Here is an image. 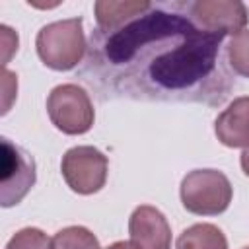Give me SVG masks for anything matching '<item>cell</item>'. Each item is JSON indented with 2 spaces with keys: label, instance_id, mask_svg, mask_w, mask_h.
Returning a JSON list of instances; mask_svg holds the SVG:
<instances>
[{
  "label": "cell",
  "instance_id": "17",
  "mask_svg": "<svg viewBox=\"0 0 249 249\" xmlns=\"http://www.w3.org/2000/svg\"><path fill=\"white\" fill-rule=\"evenodd\" d=\"M239 163H241V169H243V173L249 177V146H247V148H243V152H241V158H239Z\"/></svg>",
  "mask_w": 249,
  "mask_h": 249
},
{
  "label": "cell",
  "instance_id": "5",
  "mask_svg": "<svg viewBox=\"0 0 249 249\" xmlns=\"http://www.w3.org/2000/svg\"><path fill=\"white\" fill-rule=\"evenodd\" d=\"M35 181L37 167L33 156L4 136L0 146V204L4 208L19 204Z\"/></svg>",
  "mask_w": 249,
  "mask_h": 249
},
{
  "label": "cell",
  "instance_id": "1",
  "mask_svg": "<svg viewBox=\"0 0 249 249\" xmlns=\"http://www.w3.org/2000/svg\"><path fill=\"white\" fill-rule=\"evenodd\" d=\"M224 35L200 29L187 2H152L115 31H91L80 76L99 99L222 105L235 80Z\"/></svg>",
  "mask_w": 249,
  "mask_h": 249
},
{
  "label": "cell",
  "instance_id": "19",
  "mask_svg": "<svg viewBox=\"0 0 249 249\" xmlns=\"http://www.w3.org/2000/svg\"><path fill=\"white\" fill-rule=\"evenodd\" d=\"M241 249H249V245H247V247H241Z\"/></svg>",
  "mask_w": 249,
  "mask_h": 249
},
{
  "label": "cell",
  "instance_id": "15",
  "mask_svg": "<svg viewBox=\"0 0 249 249\" xmlns=\"http://www.w3.org/2000/svg\"><path fill=\"white\" fill-rule=\"evenodd\" d=\"M2 91H4V107H2V115H6L10 111L12 99L18 95V76L14 72H10L8 68H2Z\"/></svg>",
  "mask_w": 249,
  "mask_h": 249
},
{
  "label": "cell",
  "instance_id": "10",
  "mask_svg": "<svg viewBox=\"0 0 249 249\" xmlns=\"http://www.w3.org/2000/svg\"><path fill=\"white\" fill-rule=\"evenodd\" d=\"M152 2L148 0H97L93 4L95 14V29L99 31H115L126 25L128 21L142 16L150 10Z\"/></svg>",
  "mask_w": 249,
  "mask_h": 249
},
{
  "label": "cell",
  "instance_id": "3",
  "mask_svg": "<svg viewBox=\"0 0 249 249\" xmlns=\"http://www.w3.org/2000/svg\"><path fill=\"white\" fill-rule=\"evenodd\" d=\"M183 208L196 216H218L228 210L233 187L226 173L218 169H193L179 187Z\"/></svg>",
  "mask_w": 249,
  "mask_h": 249
},
{
  "label": "cell",
  "instance_id": "12",
  "mask_svg": "<svg viewBox=\"0 0 249 249\" xmlns=\"http://www.w3.org/2000/svg\"><path fill=\"white\" fill-rule=\"evenodd\" d=\"M53 249H101L93 231L84 226H68L58 230L51 239Z\"/></svg>",
  "mask_w": 249,
  "mask_h": 249
},
{
  "label": "cell",
  "instance_id": "18",
  "mask_svg": "<svg viewBox=\"0 0 249 249\" xmlns=\"http://www.w3.org/2000/svg\"><path fill=\"white\" fill-rule=\"evenodd\" d=\"M105 249H132V247H130L128 241H115V243H111V245L105 247Z\"/></svg>",
  "mask_w": 249,
  "mask_h": 249
},
{
  "label": "cell",
  "instance_id": "7",
  "mask_svg": "<svg viewBox=\"0 0 249 249\" xmlns=\"http://www.w3.org/2000/svg\"><path fill=\"white\" fill-rule=\"evenodd\" d=\"M191 19L204 31L218 35H237L249 21L247 6L239 0H195L187 2Z\"/></svg>",
  "mask_w": 249,
  "mask_h": 249
},
{
  "label": "cell",
  "instance_id": "2",
  "mask_svg": "<svg viewBox=\"0 0 249 249\" xmlns=\"http://www.w3.org/2000/svg\"><path fill=\"white\" fill-rule=\"evenodd\" d=\"M82 18L58 19L39 29L35 49L41 62L56 72L76 68L88 53V43L82 27Z\"/></svg>",
  "mask_w": 249,
  "mask_h": 249
},
{
  "label": "cell",
  "instance_id": "6",
  "mask_svg": "<svg viewBox=\"0 0 249 249\" xmlns=\"http://www.w3.org/2000/svg\"><path fill=\"white\" fill-rule=\"evenodd\" d=\"M60 171L74 193L93 195L105 187L109 160L93 146H74L62 156Z\"/></svg>",
  "mask_w": 249,
  "mask_h": 249
},
{
  "label": "cell",
  "instance_id": "14",
  "mask_svg": "<svg viewBox=\"0 0 249 249\" xmlns=\"http://www.w3.org/2000/svg\"><path fill=\"white\" fill-rule=\"evenodd\" d=\"M4 249H53L51 239L39 228H21L16 231Z\"/></svg>",
  "mask_w": 249,
  "mask_h": 249
},
{
  "label": "cell",
  "instance_id": "4",
  "mask_svg": "<svg viewBox=\"0 0 249 249\" xmlns=\"http://www.w3.org/2000/svg\"><path fill=\"white\" fill-rule=\"evenodd\" d=\"M51 123L64 134H86L95 121V111L88 91L78 84H60L47 97Z\"/></svg>",
  "mask_w": 249,
  "mask_h": 249
},
{
  "label": "cell",
  "instance_id": "13",
  "mask_svg": "<svg viewBox=\"0 0 249 249\" xmlns=\"http://www.w3.org/2000/svg\"><path fill=\"white\" fill-rule=\"evenodd\" d=\"M224 53L230 70L241 78H249V29L231 35Z\"/></svg>",
  "mask_w": 249,
  "mask_h": 249
},
{
  "label": "cell",
  "instance_id": "16",
  "mask_svg": "<svg viewBox=\"0 0 249 249\" xmlns=\"http://www.w3.org/2000/svg\"><path fill=\"white\" fill-rule=\"evenodd\" d=\"M0 35H2V66L6 68L12 54L18 53V33L8 25H0Z\"/></svg>",
  "mask_w": 249,
  "mask_h": 249
},
{
  "label": "cell",
  "instance_id": "11",
  "mask_svg": "<svg viewBox=\"0 0 249 249\" xmlns=\"http://www.w3.org/2000/svg\"><path fill=\"white\" fill-rule=\"evenodd\" d=\"M175 249H228V239L218 226L202 222L183 230L175 241Z\"/></svg>",
  "mask_w": 249,
  "mask_h": 249
},
{
  "label": "cell",
  "instance_id": "8",
  "mask_svg": "<svg viewBox=\"0 0 249 249\" xmlns=\"http://www.w3.org/2000/svg\"><path fill=\"white\" fill-rule=\"evenodd\" d=\"M128 243L132 249H171V226L161 210L140 204L128 218Z\"/></svg>",
  "mask_w": 249,
  "mask_h": 249
},
{
  "label": "cell",
  "instance_id": "9",
  "mask_svg": "<svg viewBox=\"0 0 249 249\" xmlns=\"http://www.w3.org/2000/svg\"><path fill=\"white\" fill-rule=\"evenodd\" d=\"M214 134L228 148L249 146V95L235 97L216 117Z\"/></svg>",
  "mask_w": 249,
  "mask_h": 249
}]
</instances>
